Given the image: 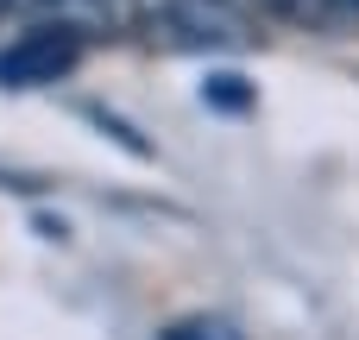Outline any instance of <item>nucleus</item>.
<instances>
[{
  "instance_id": "nucleus-1",
  "label": "nucleus",
  "mask_w": 359,
  "mask_h": 340,
  "mask_svg": "<svg viewBox=\"0 0 359 340\" xmlns=\"http://www.w3.org/2000/svg\"><path fill=\"white\" fill-rule=\"evenodd\" d=\"M82 50H88L82 25H69V19H38V25H25L19 38L0 44V88H44V82H63V76H76Z\"/></svg>"
},
{
  "instance_id": "nucleus-2",
  "label": "nucleus",
  "mask_w": 359,
  "mask_h": 340,
  "mask_svg": "<svg viewBox=\"0 0 359 340\" xmlns=\"http://www.w3.org/2000/svg\"><path fill=\"white\" fill-rule=\"evenodd\" d=\"M164 340H246L233 322H221V315H189V322H170Z\"/></svg>"
},
{
  "instance_id": "nucleus-3",
  "label": "nucleus",
  "mask_w": 359,
  "mask_h": 340,
  "mask_svg": "<svg viewBox=\"0 0 359 340\" xmlns=\"http://www.w3.org/2000/svg\"><path fill=\"white\" fill-rule=\"evenodd\" d=\"M202 101H221V107H246L252 88H240V76H215V88H202Z\"/></svg>"
},
{
  "instance_id": "nucleus-4",
  "label": "nucleus",
  "mask_w": 359,
  "mask_h": 340,
  "mask_svg": "<svg viewBox=\"0 0 359 340\" xmlns=\"http://www.w3.org/2000/svg\"><path fill=\"white\" fill-rule=\"evenodd\" d=\"M0 13H6V0H0Z\"/></svg>"
}]
</instances>
